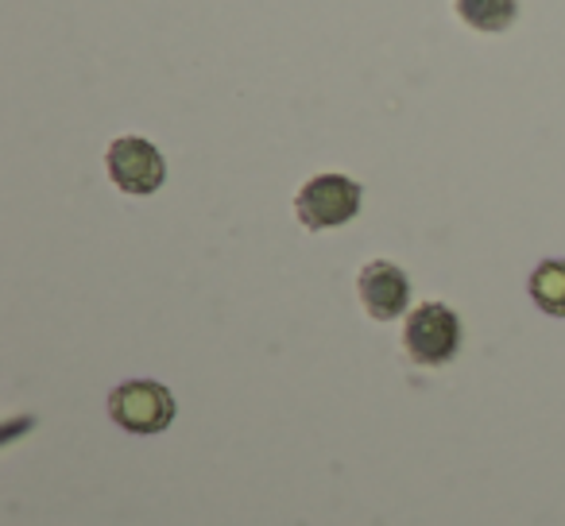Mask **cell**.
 Returning <instances> with one entry per match:
<instances>
[{"mask_svg":"<svg viewBox=\"0 0 565 526\" xmlns=\"http://www.w3.org/2000/svg\"><path fill=\"white\" fill-rule=\"evenodd\" d=\"M403 345H407V356L415 364L438 368V364L454 361L457 348H461V322H457V314L446 302H423V307L407 314Z\"/></svg>","mask_w":565,"mask_h":526,"instance_id":"7a4b0ae2","label":"cell"},{"mask_svg":"<svg viewBox=\"0 0 565 526\" xmlns=\"http://www.w3.org/2000/svg\"><path fill=\"white\" fill-rule=\"evenodd\" d=\"M109 415L128 433H159L174 418V395L156 379H128V384L113 387Z\"/></svg>","mask_w":565,"mask_h":526,"instance_id":"3957f363","label":"cell"},{"mask_svg":"<svg viewBox=\"0 0 565 526\" xmlns=\"http://www.w3.org/2000/svg\"><path fill=\"white\" fill-rule=\"evenodd\" d=\"M457 17L480 35H500L515 24L519 0H457Z\"/></svg>","mask_w":565,"mask_h":526,"instance_id":"52a82bcc","label":"cell"},{"mask_svg":"<svg viewBox=\"0 0 565 526\" xmlns=\"http://www.w3.org/2000/svg\"><path fill=\"white\" fill-rule=\"evenodd\" d=\"M356 294H361V307L369 318L395 322L411 302V279L407 271L387 264V259H372V264L361 268V276H356Z\"/></svg>","mask_w":565,"mask_h":526,"instance_id":"5b68a950","label":"cell"},{"mask_svg":"<svg viewBox=\"0 0 565 526\" xmlns=\"http://www.w3.org/2000/svg\"><path fill=\"white\" fill-rule=\"evenodd\" d=\"M361 182H353L349 174H315L310 182H302L299 197H295V213H299L302 228L322 233V228H338L361 213Z\"/></svg>","mask_w":565,"mask_h":526,"instance_id":"6da1fadb","label":"cell"},{"mask_svg":"<svg viewBox=\"0 0 565 526\" xmlns=\"http://www.w3.org/2000/svg\"><path fill=\"white\" fill-rule=\"evenodd\" d=\"M105 171H109L113 186L125 194H156L167 179V163L159 155V148L143 136H120L105 151Z\"/></svg>","mask_w":565,"mask_h":526,"instance_id":"277c9868","label":"cell"},{"mask_svg":"<svg viewBox=\"0 0 565 526\" xmlns=\"http://www.w3.org/2000/svg\"><path fill=\"white\" fill-rule=\"evenodd\" d=\"M534 307L550 318H565V259H542L526 279Z\"/></svg>","mask_w":565,"mask_h":526,"instance_id":"8992f818","label":"cell"}]
</instances>
